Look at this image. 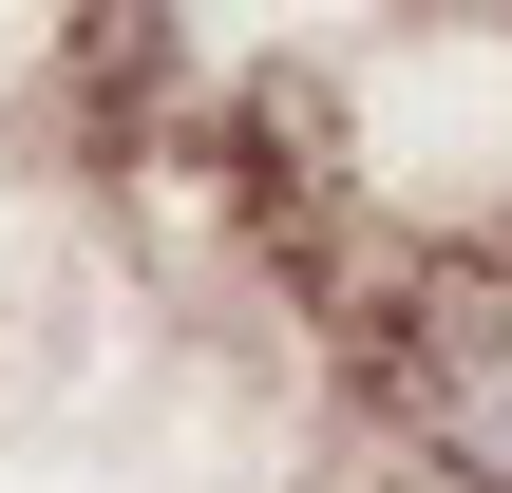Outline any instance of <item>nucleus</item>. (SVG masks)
Returning a JSON list of instances; mask_svg holds the SVG:
<instances>
[{
	"instance_id": "nucleus-1",
	"label": "nucleus",
	"mask_w": 512,
	"mask_h": 493,
	"mask_svg": "<svg viewBox=\"0 0 512 493\" xmlns=\"http://www.w3.org/2000/svg\"><path fill=\"white\" fill-rule=\"evenodd\" d=\"M399 418H418L437 475L512 493V228H494V247H456V266L399 304Z\"/></svg>"
}]
</instances>
